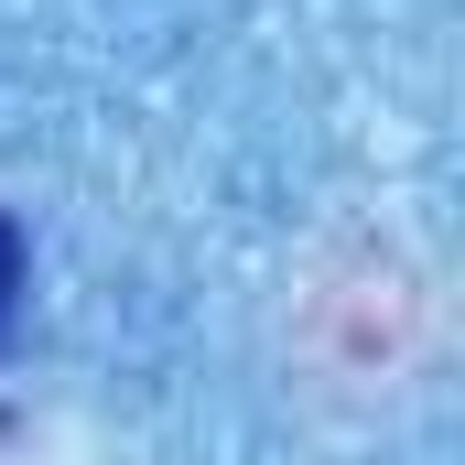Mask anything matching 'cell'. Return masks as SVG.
I'll use <instances>...</instances> for the list:
<instances>
[{
  "mask_svg": "<svg viewBox=\"0 0 465 465\" xmlns=\"http://www.w3.org/2000/svg\"><path fill=\"white\" fill-rule=\"evenodd\" d=\"M11 314H22V228L0 217V336H11Z\"/></svg>",
  "mask_w": 465,
  "mask_h": 465,
  "instance_id": "1",
  "label": "cell"
}]
</instances>
